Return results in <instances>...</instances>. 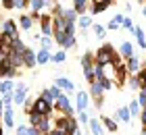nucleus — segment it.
<instances>
[{
    "label": "nucleus",
    "mask_w": 146,
    "mask_h": 135,
    "mask_svg": "<svg viewBox=\"0 0 146 135\" xmlns=\"http://www.w3.org/2000/svg\"><path fill=\"white\" fill-rule=\"evenodd\" d=\"M100 123H102V127H104V131L115 133V131L119 129L117 121H115V119H111V117H107V114H102V117H100Z\"/></svg>",
    "instance_id": "14"
},
{
    "label": "nucleus",
    "mask_w": 146,
    "mask_h": 135,
    "mask_svg": "<svg viewBox=\"0 0 146 135\" xmlns=\"http://www.w3.org/2000/svg\"><path fill=\"white\" fill-rule=\"evenodd\" d=\"M40 33L52 38V15H40Z\"/></svg>",
    "instance_id": "9"
},
{
    "label": "nucleus",
    "mask_w": 146,
    "mask_h": 135,
    "mask_svg": "<svg viewBox=\"0 0 146 135\" xmlns=\"http://www.w3.org/2000/svg\"><path fill=\"white\" fill-rule=\"evenodd\" d=\"M115 121H123V123H129V121H131L129 108H127V106H121V108H117V112H115Z\"/></svg>",
    "instance_id": "19"
},
{
    "label": "nucleus",
    "mask_w": 146,
    "mask_h": 135,
    "mask_svg": "<svg viewBox=\"0 0 146 135\" xmlns=\"http://www.w3.org/2000/svg\"><path fill=\"white\" fill-rule=\"evenodd\" d=\"M94 54H90V52H84L82 54V67L86 69V67H94Z\"/></svg>",
    "instance_id": "28"
},
{
    "label": "nucleus",
    "mask_w": 146,
    "mask_h": 135,
    "mask_svg": "<svg viewBox=\"0 0 146 135\" xmlns=\"http://www.w3.org/2000/svg\"><path fill=\"white\" fill-rule=\"evenodd\" d=\"M88 121H90L88 112H79V117H77V123H82V125H88Z\"/></svg>",
    "instance_id": "44"
},
{
    "label": "nucleus",
    "mask_w": 146,
    "mask_h": 135,
    "mask_svg": "<svg viewBox=\"0 0 146 135\" xmlns=\"http://www.w3.org/2000/svg\"><path fill=\"white\" fill-rule=\"evenodd\" d=\"M117 54L119 52L115 50V46H113V44H102L100 48L94 52V60H96V65H109V63L115 60Z\"/></svg>",
    "instance_id": "1"
},
{
    "label": "nucleus",
    "mask_w": 146,
    "mask_h": 135,
    "mask_svg": "<svg viewBox=\"0 0 146 135\" xmlns=\"http://www.w3.org/2000/svg\"><path fill=\"white\" fill-rule=\"evenodd\" d=\"M40 46H42V48H46V50H50V46H52V42H54V40H52L50 36H40Z\"/></svg>",
    "instance_id": "33"
},
{
    "label": "nucleus",
    "mask_w": 146,
    "mask_h": 135,
    "mask_svg": "<svg viewBox=\"0 0 146 135\" xmlns=\"http://www.w3.org/2000/svg\"><path fill=\"white\" fill-rule=\"evenodd\" d=\"M2 114H4V102H2V98H0V119H2Z\"/></svg>",
    "instance_id": "53"
},
{
    "label": "nucleus",
    "mask_w": 146,
    "mask_h": 135,
    "mask_svg": "<svg viewBox=\"0 0 146 135\" xmlns=\"http://www.w3.org/2000/svg\"><path fill=\"white\" fill-rule=\"evenodd\" d=\"M17 75H19V69H15V67L4 58L2 63H0V77L2 79H15Z\"/></svg>",
    "instance_id": "5"
},
{
    "label": "nucleus",
    "mask_w": 146,
    "mask_h": 135,
    "mask_svg": "<svg viewBox=\"0 0 146 135\" xmlns=\"http://www.w3.org/2000/svg\"><path fill=\"white\" fill-rule=\"evenodd\" d=\"M46 135H48V133H46Z\"/></svg>",
    "instance_id": "59"
},
{
    "label": "nucleus",
    "mask_w": 146,
    "mask_h": 135,
    "mask_svg": "<svg viewBox=\"0 0 146 135\" xmlns=\"http://www.w3.org/2000/svg\"><path fill=\"white\" fill-rule=\"evenodd\" d=\"M54 85H56V87H61V90H63V92H67V94H73V92H75V83H73L71 79H67V77H56Z\"/></svg>",
    "instance_id": "12"
},
{
    "label": "nucleus",
    "mask_w": 146,
    "mask_h": 135,
    "mask_svg": "<svg viewBox=\"0 0 146 135\" xmlns=\"http://www.w3.org/2000/svg\"><path fill=\"white\" fill-rule=\"evenodd\" d=\"M138 2H144V0H138Z\"/></svg>",
    "instance_id": "58"
},
{
    "label": "nucleus",
    "mask_w": 146,
    "mask_h": 135,
    "mask_svg": "<svg viewBox=\"0 0 146 135\" xmlns=\"http://www.w3.org/2000/svg\"><path fill=\"white\" fill-rule=\"evenodd\" d=\"M29 6V0H15V9L17 11H23V9H27Z\"/></svg>",
    "instance_id": "40"
},
{
    "label": "nucleus",
    "mask_w": 146,
    "mask_h": 135,
    "mask_svg": "<svg viewBox=\"0 0 146 135\" xmlns=\"http://www.w3.org/2000/svg\"><path fill=\"white\" fill-rule=\"evenodd\" d=\"M75 129H79L77 119H75V117H69V121H67V133H73Z\"/></svg>",
    "instance_id": "34"
},
{
    "label": "nucleus",
    "mask_w": 146,
    "mask_h": 135,
    "mask_svg": "<svg viewBox=\"0 0 146 135\" xmlns=\"http://www.w3.org/2000/svg\"><path fill=\"white\" fill-rule=\"evenodd\" d=\"M138 92H140V96H138V104L144 108V106H146V87H140Z\"/></svg>",
    "instance_id": "38"
},
{
    "label": "nucleus",
    "mask_w": 146,
    "mask_h": 135,
    "mask_svg": "<svg viewBox=\"0 0 146 135\" xmlns=\"http://www.w3.org/2000/svg\"><path fill=\"white\" fill-rule=\"evenodd\" d=\"M140 123H142V127H146V106L140 110Z\"/></svg>",
    "instance_id": "47"
},
{
    "label": "nucleus",
    "mask_w": 146,
    "mask_h": 135,
    "mask_svg": "<svg viewBox=\"0 0 146 135\" xmlns=\"http://www.w3.org/2000/svg\"><path fill=\"white\" fill-rule=\"evenodd\" d=\"M46 6H50V2L48 0H29V9H31V17L36 19H40V11L42 9H46Z\"/></svg>",
    "instance_id": "11"
},
{
    "label": "nucleus",
    "mask_w": 146,
    "mask_h": 135,
    "mask_svg": "<svg viewBox=\"0 0 146 135\" xmlns=\"http://www.w3.org/2000/svg\"><path fill=\"white\" fill-rule=\"evenodd\" d=\"M102 104H104V96H102V98H96V100H94V106H96V108H102Z\"/></svg>",
    "instance_id": "49"
},
{
    "label": "nucleus",
    "mask_w": 146,
    "mask_h": 135,
    "mask_svg": "<svg viewBox=\"0 0 146 135\" xmlns=\"http://www.w3.org/2000/svg\"><path fill=\"white\" fill-rule=\"evenodd\" d=\"M88 127H90L92 135H104V127H102V123L98 119H90L88 121Z\"/></svg>",
    "instance_id": "18"
},
{
    "label": "nucleus",
    "mask_w": 146,
    "mask_h": 135,
    "mask_svg": "<svg viewBox=\"0 0 146 135\" xmlns=\"http://www.w3.org/2000/svg\"><path fill=\"white\" fill-rule=\"evenodd\" d=\"M2 123H4L6 127H15V110H13V106H4Z\"/></svg>",
    "instance_id": "15"
},
{
    "label": "nucleus",
    "mask_w": 146,
    "mask_h": 135,
    "mask_svg": "<svg viewBox=\"0 0 146 135\" xmlns=\"http://www.w3.org/2000/svg\"><path fill=\"white\" fill-rule=\"evenodd\" d=\"M48 135H67V131H63V129H52Z\"/></svg>",
    "instance_id": "51"
},
{
    "label": "nucleus",
    "mask_w": 146,
    "mask_h": 135,
    "mask_svg": "<svg viewBox=\"0 0 146 135\" xmlns=\"http://www.w3.org/2000/svg\"><path fill=\"white\" fill-rule=\"evenodd\" d=\"M2 60H4V56H2V52H0V63H2Z\"/></svg>",
    "instance_id": "56"
},
{
    "label": "nucleus",
    "mask_w": 146,
    "mask_h": 135,
    "mask_svg": "<svg viewBox=\"0 0 146 135\" xmlns=\"http://www.w3.org/2000/svg\"><path fill=\"white\" fill-rule=\"evenodd\" d=\"M134 36H136V40H138V44H140V48L144 50V48H146V36H144V29H142V27H136V29H134Z\"/></svg>",
    "instance_id": "27"
},
{
    "label": "nucleus",
    "mask_w": 146,
    "mask_h": 135,
    "mask_svg": "<svg viewBox=\"0 0 146 135\" xmlns=\"http://www.w3.org/2000/svg\"><path fill=\"white\" fill-rule=\"evenodd\" d=\"M25 50V44H23V40L21 38H17V40H13V46H11V52H15V54H21Z\"/></svg>",
    "instance_id": "29"
},
{
    "label": "nucleus",
    "mask_w": 146,
    "mask_h": 135,
    "mask_svg": "<svg viewBox=\"0 0 146 135\" xmlns=\"http://www.w3.org/2000/svg\"><path fill=\"white\" fill-rule=\"evenodd\" d=\"M0 135H4V129H2V125H0Z\"/></svg>",
    "instance_id": "55"
},
{
    "label": "nucleus",
    "mask_w": 146,
    "mask_h": 135,
    "mask_svg": "<svg viewBox=\"0 0 146 135\" xmlns=\"http://www.w3.org/2000/svg\"><path fill=\"white\" fill-rule=\"evenodd\" d=\"M125 69H127L129 75H138V71L142 69V63H140V58L136 56H129V58H125Z\"/></svg>",
    "instance_id": "10"
},
{
    "label": "nucleus",
    "mask_w": 146,
    "mask_h": 135,
    "mask_svg": "<svg viewBox=\"0 0 146 135\" xmlns=\"http://www.w3.org/2000/svg\"><path fill=\"white\" fill-rule=\"evenodd\" d=\"M104 96V90H102V85L98 83V81H94V83H90V98H102Z\"/></svg>",
    "instance_id": "23"
},
{
    "label": "nucleus",
    "mask_w": 146,
    "mask_h": 135,
    "mask_svg": "<svg viewBox=\"0 0 146 135\" xmlns=\"http://www.w3.org/2000/svg\"><path fill=\"white\" fill-rule=\"evenodd\" d=\"M138 83H140V87H146V67H142L140 71H138Z\"/></svg>",
    "instance_id": "35"
},
{
    "label": "nucleus",
    "mask_w": 146,
    "mask_h": 135,
    "mask_svg": "<svg viewBox=\"0 0 146 135\" xmlns=\"http://www.w3.org/2000/svg\"><path fill=\"white\" fill-rule=\"evenodd\" d=\"M21 60H23V67H27V69H34V67L38 65V63H36V50L25 46V50L21 52Z\"/></svg>",
    "instance_id": "8"
},
{
    "label": "nucleus",
    "mask_w": 146,
    "mask_h": 135,
    "mask_svg": "<svg viewBox=\"0 0 146 135\" xmlns=\"http://www.w3.org/2000/svg\"><path fill=\"white\" fill-rule=\"evenodd\" d=\"M119 54H121V58H129V56H134V46H131L129 42H123L121 46H119Z\"/></svg>",
    "instance_id": "22"
},
{
    "label": "nucleus",
    "mask_w": 146,
    "mask_h": 135,
    "mask_svg": "<svg viewBox=\"0 0 146 135\" xmlns=\"http://www.w3.org/2000/svg\"><path fill=\"white\" fill-rule=\"evenodd\" d=\"M13 92H15V81L13 79H2V83H0V96L13 94Z\"/></svg>",
    "instance_id": "21"
},
{
    "label": "nucleus",
    "mask_w": 146,
    "mask_h": 135,
    "mask_svg": "<svg viewBox=\"0 0 146 135\" xmlns=\"http://www.w3.org/2000/svg\"><path fill=\"white\" fill-rule=\"evenodd\" d=\"M71 2H73V9H75L77 15H86V11L90 9L92 0H71Z\"/></svg>",
    "instance_id": "16"
},
{
    "label": "nucleus",
    "mask_w": 146,
    "mask_h": 135,
    "mask_svg": "<svg viewBox=\"0 0 146 135\" xmlns=\"http://www.w3.org/2000/svg\"><path fill=\"white\" fill-rule=\"evenodd\" d=\"M90 106V94L88 92H77V98H75V110L77 112H86Z\"/></svg>",
    "instance_id": "7"
},
{
    "label": "nucleus",
    "mask_w": 146,
    "mask_h": 135,
    "mask_svg": "<svg viewBox=\"0 0 146 135\" xmlns=\"http://www.w3.org/2000/svg\"><path fill=\"white\" fill-rule=\"evenodd\" d=\"M65 58H67V54H65L63 50H58V52H54V54H50V63H54V65L65 63Z\"/></svg>",
    "instance_id": "31"
},
{
    "label": "nucleus",
    "mask_w": 146,
    "mask_h": 135,
    "mask_svg": "<svg viewBox=\"0 0 146 135\" xmlns=\"http://www.w3.org/2000/svg\"><path fill=\"white\" fill-rule=\"evenodd\" d=\"M119 27H121V25H117L115 21H109V23H107V29H109V31H115V29H119Z\"/></svg>",
    "instance_id": "48"
},
{
    "label": "nucleus",
    "mask_w": 146,
    "mask_h": 135,
    "mask_svg": "<svg viewBox=\"0 0 146 135\" xmlns=\"http://www.w3.org/2000/svg\"><path fill=\"white\" fill-rule=\"evenodd\" d=\"M40 96H42L44 100H48V102H52V104H54V98H52L50 90H42V92H40Z\"/></svg>",
    "instance_id": "43"
},
{
    "label": "nucleus",
    "mask_w": 146,
    "mask_h": 135,
    "mask_svg": "<svg viewBox=\"0 0 146 135\" xmlns=\"http://www.w3.org/2000/svg\"><path fill=\"white\" fill-rule=\"evenodd\" d=\"M63 17H65V21H67V23H75V25H77V19H79V15L75 13V9H73V6H71V9H65Z\"/></svg>",
    "instance_id": "24"
},
{
    "label": "nucleus",
    "mask_w": 146,
    "mask_h": 135,
    "mask_svg": "<svg viewBox=\"0 0 146 135\" xmlns=\"http://www.w3.org/2000/svg\"><path fill=\"white\" fill-rule=\"evenodd\" d=\"M54 110V104L48 102V100H44L42 96H38L34 100V112H40V114H52Z\"/></svg>",
    "instance_id": "4"
},
{
    "label": "nucleus",
    "mask_w": 146,
    "mask_h": 135,
    "mask_svg": "<svg viewBox=\"0 0 146 135\" xmlns=\"http://www.w3.org/2000/svg\"><path fill=\"white\" fill-rule=\"evenodd\" d=\"M0 83H2V77H0Z\"/></svg>",
    "instance_id": "57"
},
{
    "label": "nucleus",
    "mask_w": 146,
    "mask_h": 135,
    "mask_svg": "<svg viewBox=\"0 0 146 135\" xmlns=\"http://www.w3.org/2000/svg\"><path fill=\"white\" fill-rule=\"evenodd\" d=\"M36 63H38V65H46V63H50V50H46V48L36 50Z\"/></svg>",
    "instance_id": "20"
},
{
    "label": "nucleus",
    "mask_w": 146,
    "mask_h": 135,
    "mask_svg": "<svg viewBox=\"0 0 146 135\" xmlns=\"http://www.w3.org/2000/svg\"><path fill=\"white\" fill-rule=\"evenodd\" d=\"M0 98H2L4 106H13V94H4V96H0Z\"/></svg>",
    "instance_id": "45"
},
{
    "label": "nucleus",
    "mask_w": 146,
    "mask_h": 135,
    "mask_svg": "<svg viewBox=\"0 0 146 135\" xmlns=\"http://www.w3.org/2000/svg\"><path fill=\"white\" fill-rule=\"evenodd\" d=\"M0 33H4V36H9L13 40L21 38V36H19V25L13 21V19H4V21L0 23Z\"/></svg>",
    "instance_id": "3"
},
{
    "label": "nucleus",
    "mask_w": 146,
    "mask_h": 135,
    "mask_svg": "<svg viewBox=\"0 0 146 135\" xmlns=\"http://www.w3.org/2000/svg\"><path fill=\"white\" fill-rule=\"evenodd\" d=\"M6 60H9V63L15 67V69H21L23 67V60H21V54H15V52H11L9 56H6Z\"/></svg>",
    "instance_id": "26"
},
{
    "label": "nucleus",
    "mask_w": 146,
    "mask_h": 135,
    "mask_svg": "<svg viewBox=\"0 0 146 135\" xmlns=\"http://www.w3.org/2000/svg\"><path fill=\"white\" fill-rule=\"evenodd\" d=\"M109 2H104V0H92V4H90V13L92 15H100V13H104L109 9Z\"/></svg>",
    "instance_id": "13"
},
{
    "label": "nucleus",
    "mask_w": 146,
    "mask_h": 135,
    "mask_svg": "<svg viewBox=\"0 0 146 135\" xmlns=\"http://www.w3.org/2000/svg\"><path fill=\"white\" fill-rule=\"evenodd\" d=\"M67 135H82V131H79V129H75L73 133H67Z\"/></svg>",
    "instance_id": "54"
},
{
    "label": "nucleus",
    "mask_w": 146,
    "mask_h": 135,
    "mask_svg": "<svg viewBox=\"0 0 146 135\" xmlns=\"http://www.w3.org/2000/svg\"><path fill=\"white\" fill-rule=\"evenodd\" d=\"M113 21H115L117 25H121L123 23V15H115V17H113Z\"/></svg>",
    "instance_id": "52"
},
{
    "label": "nucleus",
    "mask_w": 146,
    "mask_h": 135,
    "mask_svg": "<svg viewBox=\"0 0 146 135\" xmlns=\"http://www.w3.org/2000/svg\"><path fill=\"white\" fill-rule=\"evenodd\" d=\"M92 29H94V33H96V38H104V27L102 25H92Z\"/></svg>",
    "instance_id": "41"
},
{
    "label": "nucleus",
    "mask_w": 146,
    "mask_h": 135,
    "mask_svg": "<svg viewBox=\"0 0 146 135\" xmlns=\"http://www.w3.org/2000/svg\"><path fill=\"white\" fill-rule=\"evenodd\" d=\"M54 108L58 112H63V114H67V117H73V104H71V100L67 96H63V98H58L56 102H54Z\"/></svg>",
    "instance_id": "6"
},
{
    "label": "nucleus",
    "mask_w": 146,
    "mask_h": 135,
    "mask_svg": "<svg viewBox=\"0 0 146 135\" xmlns=\"http://www.w3.org/2000/svg\"><path fill=\"white\" fill-rule=\"evenodd\" d=\"M77 25L82 27V29H90V27L94 25V21H92V17H90V15H79Z\"/></svg>",
    "instance_id": "25"
},
{
    "label": "nucleus",
    "mask_w": 146,
    "mask_h": 135,
    "mask_svg": "<svg viewBox=\"0 0 146 135\" xmlns=\"http://www.w3.org/2000/svg\"><path fill=\"white\" fill-rule=\"evenodd\" d=\"M34 23H36V19L31 15H21L19 17V27H21L23 31H29L31 27H34Z\"/></svg>",
    "instance_id": "17"
},
{
    "label": "nucleus",
    "mask_w": 146,
    "mask_h": 135,
    "mask_svg": "<svg viewBox=\"0 0 146 135\" xmlns=\"http://www.w3.org/2000/svg\"><path fill=\"white\" fill-rule=\"evenodd\" d=\"M127 108H129V114H131V117H138V114H140V110H142V106L138 104V100H131Z\"/></svg>",
    "instance_id": "32"
},
{
    "label": "nucleus",
    "mask_w": 146,
    "mask_h": 135,
    "mask_svg": "<svg viewBox=\"0 0 146 135\" xmlns=\"http://www.w3.org/2000/svg\"><path fill=\"white\" fill-rule=\"evenodd\" d=\"M129 81H127V83H129V90H134V92H138V90H140V83H138V77L136 75H131V77H127Z\"/></svg>",
    "instance_id": "37"
},
{
    "label": "nucleus",
    "mask_w": 146,
    "mask_h": 135,
    "mask_svg": "<svg viewBox=\"0 0 146 135\" xmlns=\"http://www.w3.org/2000/svg\"><path fill=\"white\" fill-rule=\"evenodd\" d=\"M84 77H86L88 83H94V81H96V71H94V67H86V69H84Z\"/></svg>",
    "instance_id": "30"
},
{
    "label": "nucleus",
    "mask_w": 146,
    "mask_h": 135,
    "mask_svg": "<svg viewBox=\"0 0 146 135\" xmlns=\"http://www.w3.org/2000/svg\"><path fill=\"white\" fill-rule=\"evenodd\" d=\"M121 27H125V29H129L131 33H134V29H136V27H134V23H131V19H129V17H123V23H121Z\"/></svg>",
    "instance_id": "39"
},
{
    "label": "nucleus",
    "mask_w": 146,
    "mask_h": 135,
    "mask_svg": "<svg viewBox=\"0 0 146 135\" xmlns=\"http://www.w3.org/2000/svg\"><path fill=\"white\" fill-rule=\"evenodd\" d=\"M50 94H52V98H54V102H56L58 98H63V96H65V92L61 90V87H56V85H52V87H50Z\"/></svg>",
    "instance_id": "36"
},
{
    "label": "nucleus",
    "mask_w": 146,
    "mask_h": 135,
    "mask_svg": "<svg viewBox=\"0 0 146 135\" xmlns=\"http://www.w3.org/2000/svg\"><path fill=\"white\" fill-rule=\"evenodd\" d=\"M27 131H29V127H25V125L17 127V135H27Z\"/></svg>",
    "instance_id": "46"
},
{
    "label": "nucleus",
    "mask_w": 146,
    "mask_h": 135,
    "mask_svg": "<svg viewBox=\"0 0 146 135\" xmlns=\"http://www.w3.org/2000/svg\"><path fill=\"white\" fill-rule=\"evenodd\" d=\"M27 135H44V133H40V131L36 129V127H31V125H29V131H27Z\"/></svg>",
    "instance_id": "50"
},
{
    "label": "nucleus",
    "mask_w": 146,
    "mask_h": 135,
    "mask_svg": "<svg viewBox=\"0 0 146 135\" xmlns=\"http://www.w3.org/2000/svg\"><path fill=\"white\" fill-rule=\"evenodd\" d=\"M27 92L29 87L25 83H15V92H13V106H23L27 100Z\"/></svg>",
    "instance_id": "2"
},
{
    "label": "nucleus",
    "mask_w": 146,
    "mask_h": 135,
    "mask_svg": "<svg viewBox=\"0 0 146 135\" xmlns=\"http://www.w3.org/2000/svg\"><path fill=\"white\" fill-rule=\"evenodd\" d=\"M0 4H2V9H6V11L15 9V0H0Z\"/></svg>",
    "instance_id": "42"
}]
</instances>
